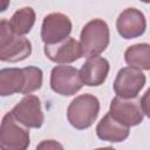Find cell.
Masks as SVG:
<instances>
[{"label": "cell", "mask_w": 150, "mask_h": 150, "mask_svg": "<svg viewBox=\"0 0 150 150\" xmlns=\"http://www.w3.org/2000/svg\"><path fill=\"white\" fill-rule=\"evenodd\" d=\"M43 52L52 62L60 64L75 62L83 56L80 42L70 36L56 43L45 45Z\"/></svg>", "instance_id": "30bf717a"}, {"label": "cell", "mask_w": 150, "mask_h": 150, "mask_svg": "<svg viewBox=\"0 0 150 150\" xmlns=\"http://www.w3.org/2000/svg\"><path fill=\"white\" fill-rule=\"evenodd\" d=\"M29 128L21 124L9 111L1 121L0 148L4 150H25L29 146Z\"/></svg>", "instance_id": "277c9868"}, {"label": "cell", "mask_w": 150, "mask_h": 150, "mask_svg": "<svg viewBox=\"0 0 150 150\" xmlns=\"http://www.w3.org/2000/svg\"><path fill=\"white\" fill-rule=\"evenodd\" d=\"M23 71L26 76V83H25V88L21 94L28 95V94H32L33 91L39 90L42 86V80H43L42 70L39 67L28 66L23 68Z\"/></svg>", "instance_id": "e0dca14e"}, {"label": "cell", "mask_w": 150, "mask_h": 150, "mask_svg": "<svg viewBox=\"0 0 150 150\" xmlns=\"http://www.w3.org/2000/svg\"><path fill=\"white\" fill-rule=\"evenodd\" d=\"M8 4H9V0H2V6H1V12H4V11H6V8H7V6H8Z\"/></svg>", "instance_id": "ffe728a7"}, {"label": "cell", "mask_w": 150, "mask_h": 150, "mask_svg": "<svg viewBox=\"0 0 150 150\" xmlns=\"http://www.w3.org/2000/svg\"><path fill=\"white\" fill-rule=\"evenodd\" d=\"M124 60L128 66L141 69L150 70V45L136 43L127 48Z\"/></svg>", "instance_id": "9a60e30c"}, {"label": "cell", "mask_w": 150, "mask_h": 150, "mask_svg": "<svg viewBox=\"0 0 150 150\" xmlns=\"http://www.w3.org/2000/svg\"><path fill=\"white\" fill-rule=\"evenodd\" d=\"M35 19V11L32 7H22L18 9L8 20L9 28L18 35H26L32 30Z\"/></svg>", "instance_id": "2e32d148"}, {"label": "cell", "mask_w": 150, "mask_h": 150, "mask_svg": "<svg viewBox=\"0 0 150 150\" xmlns=\"http://www.w3.org/2000/svg\"><path fill=\"white\" fill-rule=\"evenodd\" d=\"M141 105L144 115L150 118V88L144 93V95L141 98Z\"/></svg>", "instance_id": "ac0fdd59"}, {"label": "cell", "mask_w": 150, "mask_h": 150, "mask_svg": "<svg viewBox=\"0 0 150 150\" xmlns=\"http://www.w3.org/2000/svg\"><path fill=\"white\" fill-rule=\"evenodd\" d=\"M36 148H38V149H56V148L62 149L63 146H62V144L57 143L56 141L48 139V141H43L42 143H40V144L36 146Z\"/></svg>", "instance_id": "d6986e66"}, {"label": "cell", "mask_w": 150, "mask_h": 150, "mask_svg": "<svg viewBox=\"0 0 150 150\" xmlns=\"http://www.w3.org/2000/svg\"><path fill=\"white\" fill-rule=\"evenodd\" d=\"M109 112L115 120L129 128L141 124L144 118L141 100L122 98L117 95L112 98L110 103Z\"/></svg>", "instance_id": "52a82bcc"}, {"label": "cell", "mask_w": 150, "mask_h": 150, "mask_svg": "<svg viewBox=\"0 0 150 150\" xmlns=\"http://www.w3.org/2000/svg\"><path fill=\"white\" fill-rule=\"evenodd\" d=\"M110 66L107 59L102 56L87 57V61L80 69V76L84 86L98 87L104 83L109 73Z\"/></svg>", "instance_id": "7c38bea8"}, {"label": "cell", "mask_w": 150, "mask_h": 150, "mask_svg": "<svg viewBox=\"0 0 150 150\" xmlns=\"http://www.w3.org/2000/svg\"><path fill=\"white\" fill-rule=\"evenodd\" d=\"M26 83L23 68H2L0 70V95L22 93Z\"/></svg>", "instance_id": "5bb4252c"}, {"label": "cell", "mask_w": 150, "mask_h": 150, "mask_svg": "<svg viewBox=\"0 0 150 150\" xmlns=\"http://www.w3.org/2000/svg\"><path fill=\"white\" fill-rule=\"evenodd\" d=\"M32 54V43L23 35L13 33L7 20L0 22V60L2 62H20Z\"/></svg>", "instance_id": "6da1fadb"}, {"label": "cell", "mask_w": 150, "mask_h": 150, "mask_svg": "<svg viewBox=\"0 0 150 150\" xmlns=\"http://www.w3.org/2000/svg\"><path fill=\"white\" fill-rule=\"evenodd\" d=\"M129 127L115 120L110 112L105 114L96 125L97 137L110 143H120L125 141L129 136Z\"/></svg>", "instance_id": "4fadbf2b"}, {"label": "cell", "mask_w": 150, "mask_h": 150, "mask_svg": "<svg viewBox=\"0 0 150 150\" xmlns=\"http://www.w3.org/2000/svg\"><path fill=\"white\" fill-rule=\"evenodd\" d=\"M100 112V101L91 94L76 96L68 105L67 118L71 127L79 130L88 129L96 121Z\"/></svg>", "instance_id": "7a4b0ae2"}, {"label": "cell", "mask_w": 150, "mask_h": 150, "mask_svg": "<svg viewBox=\"0 0 150 150\" xmlns=\"http://www.w3.org/2000/svg\"><path fill=\"white\" fill-rule=\"evenodd\" d=\"M116 28L123 39H136L144 34L146 29V20L139 9L125 8L116 20Z\"/></svg>", "instance_id": "8fae6325"}, {"label": "cell", "mask_w": 150, "mask_h": 150, "mask_svg": "<svg viewBox=\"0 0 150 150\" xmlns=\"http://www.w3.org/2000/svg\"><path fill=\"white\" fill-rule=\"evenodd\" d=\"M82 86L80 70L75 67L60 64L52 69L50 88L54 93L62 96H71L81 90Z\"/></svg>", "instance_id": "5b68a950"}, {"label": "cell", "mask_w": 150, "mask_h": 150, "mask_svg": "<svg viewBox=\"0 0 150 150\" xmlns=\"http://www.w3.org/2000/svg\"><path fill=\"white\" fill-rule=\"evenodd\" d=\"M109 26L102 19H93L84 25L80 35L82 54L86 57L100 55L109 45Z\"/></svg>", "instance_id": "3957f363"}, {"label": "cell", "mask_w": 150, "mask_h": 150, "mask_svg": "<svg viewBox=\"0 0 150 150\" xmlns=\"http://www.w3.org/2000/svg\"><path fill=\"white\" fill-rule=\"evenodd\" d=\"M13 116L27 128L39 129L45 122V116L41 109V101L35 95H26L11 110Z\"/></svg>", "instance_id": "ba28073f"}, {"label": "cell", "mask_w": 150, "mask_h": 150, "mask_svg": "<svg viewBox=\"0 0 150 150\" xmlns=\"http://www.w3.org/2000/svg\"><path fill=\"white\" fill-rule=\"evenodd\" d=\"M145 75L141 69L124 67L118 70L114 81V91L122 98H136L145 84Z\"/></svg>", "instance_id": "8992f818"}, {"label": "cell", "mask_w": 150, "mask_h": 150, "mask_svg": "<svg viewBox=\"0 0 150 150\" xmlns=\"http://www.w3.org/2000/svg\"><path fill=\"white\" fill-rule=\"evenodd\" d=\"M139 1H142V2H145V4H149V2H150V0H139Z\"/></svg>", "instance_id": "44dd1931"}, {"label": "cell", "mask_w": 150, "mask_h": 150, "mask_svg": "<svg viewBox=\"0 0 150 150\" xmlns=\"http://www.w3.org/2000/svg\"><path fill=\"white\" fill-rule=\"evenodd\" d=\"M70 19L62 13H50L43 18L41 26V40L45 45H52L67 39L71 32Z\"/></svg>", "instance_id": "9c48e42d"}]
</instances>
